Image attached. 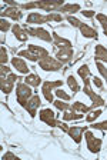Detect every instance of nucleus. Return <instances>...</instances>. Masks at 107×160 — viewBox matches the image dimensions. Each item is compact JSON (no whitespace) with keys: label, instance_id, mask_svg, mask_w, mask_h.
<instances>
[{"label":"nucleus","instance_id":"7c9ffc66","mask_svg":"<svg viewBox=\"0 0 107 160\" xmlns=\"http://www.w3.org/2000/svg\"><path fill=\"white\" fill-rule=\"evenodd\" d=\"M19 56H20V57H26V59L32 60V62H37V59L30 53V52H29V50H23V52H20V53H19Z\"/></svg>","mask_w":107,"mask_h":160},{"label":"nucleus","instance_id":"f3484780","mask_svg":"<svg viewBox=\"0 0 107 160\" xmlns=\"http://www.w3.org/2000/svg\"><path fill=\"white\" fill-rule=\"evenodd\" d=\"M2 16H6V17H10L13 20H20L22 19V12L17 7H9V9H4L2 12Z\"/></svg>","mask_w":107,"mask_h":160},{"label":"nucleus","instance_id":"2f4dec72","mask_svg":"<svg viewBox=\"0 0 107 160\" xmlns=\"http://www.w3.org/2000/svg\"><path fill=\"white\" fill-rule=\"evenodd\" d=\"M90 127L91 129H97V130H107V120H104L101 123H93Z\"/></svg>","mask_w":107,"mask_h":160},{"label":"nucleus","instance_id":"2eb2a0df","mask_svg":"<svg viewBox=\"0 0 107 160\" xmlns=\"http://www.w3.org/2000/svg\"><path fill=\"white\" fill-rule=\"evenodd\" d=\"M57 60H60L61 63H66L73 57V49L71 47H67V49H60L56 54Z\"/></svg>","mask_w":107,"mask_h":160},{"label":"nucleus","instance_id":"4c0bfd02","mask_svg":"<svg viewBox=\"0 0 107 160\" xmlns=\"http://www.w3.org/2000/svg\"><path fill=\"white\" fill-rule=\"evenodd\" d=\"M93 83H94V86L99 87V89H101V87H103V83H101V80L99 79V77H96V76L93 77Z\"/></svg>","mask_w":107,"mask_h":160},{"label":"nucleus","instance_id":"a878e982","mask_svg":"<svg viewBox=\"0 0 107 160\" xmlns=\"http://www.w3.org/2000/svg\"><path fill=\"white\" fill-rule=\"evenodd\" d=\"M79 76H80L83 80L90 76V69H89V66H87V64L80 66V69H79Z\"/></svg>","mask_w":107,"mask_h":160},{"label":"nucleus","instance_id":"6e6552de","mask_svg":"<svg viewBox=\"0 0 107 160\" xmlns=\"http://www.w3.org/2000/svg\"><path fill=\"white\" fill-rule=\"evenodd\" d=\"M26 29H27V33L32 34V36L39 37V39L44 40V42H49V43L53 42V36L47 30L41 29V27H26Z\"/></svg>","mask_w":107,"mask_h":160},{"label":"nucleus","instance_id":"a211bd4d","mask_svg":"<svg viewBox=\"0 0 107 160\" xmlns=\"http://www.w3.org/2000/svg\"><path fill=\"white\" fill-rule=\"evenodd\" d=\"M53 43H54V46L59 47V49H67V47H71L70 40L63 39V37H60L56 33H53Z\"/></svg>","mask_w":107,"mask_h":160},{"label":"nucleus","instance_id":"bb28decb","mask_svg":"<svg viewBox=\"0 0 107 160\" xmlns=\"http://www.w3.org/2000/svg\"><path fill=\"white\" fill-rule=\"evenodd\" d=\"M100 114H101V110H94V112H90V113L87 114L86 120L89 122V123H91V122H94V120L100 116Z\"/></svg>","mask_w":107,"mask_h":160},{"label":"nucleus","instance_id":"f257e3e1","mask_svg":"<svg viewBox=\"0 0 107 160\" xmlns=\"http://www.w3.org/2000/svg\"><path fill=\"white\" fill-rule=\"evenodd\" d=\"M63 6V2L61 0H43V2H32V3H24L22 4V9H34V7H39V9H44L46 12H51V10H57Z\"/></svg>","mask_w":107,"mask_h":160},{"label":"nucleus","instance_id":"a19ab883","mask_svg":"<svg viewBox=\"0 0 107 160\" xmlns=\"http://www.w3.org/2000/svg\"><path fill=\"white\" fill-rule=\"evenodd\" d=\"M103 29H104V34L107 36V26H106V27H103Z\"/></svg>","mask_w":107,"mask_h":160},{"label":"nucleus","instance_id":"c9c22d12","mask_svg":"<svg viewBox=\"0 0 107 160\" xmlns=\"http://www.w3.org/2000/svg\"><path fill=\"white\" fill-rule=\"evenodd\" d=\"M9 29H10V23H9L7 20H4V19L0 20V30L4 33V32H7Z\"/></svg>","mask_w":107,"mask_h":160},{"label":"nucleus","instance_id":"4be33fe9","mask_svg":"<svg viewBox=\"0 0 107 160\" xmlns=\"http://www.w3.org/2000/svg\"><path fill=\"white\" fill-rule=\"evenodd\" d=\"M24 82H26V84H29V86L37 87L41 83V79H40V76H37V74H27Z\"/></svg>","mask_w":107,"mask_h":160},{"label":"nucleus","instance_id":"58836bf2","mask_svg":"<svg viewBox=\"0 0 107 160\" xmlns=\"http://www.w3.org/2000/svg\"><path fill=\"white\" fill-rule=\"evenodd\" d=\"M0 72H2V76H4V74H10V69L6 66V64H2V67H0Z\"/></svg>","mask_w":107,"mask_h":160},{"label":"nucleus","instance_id":"f8f14e48","mask_svg":"<svg viewBox=\"0 0 107 160\" xmlns=\"http://www.w3.org/2000/svg\"><path fill=\"white\" fill-rule=\"evenodd\" d=\"M86 130H87V126H81V127L73 126V127H69V130H67V134H69V136H70L77 144H79L81 142V134H83Z\"/></svg>","mask_w":107,"mask_h":160},{"label":"nucleus","instance_id":"6ab92c4d","mask_svg":"<svg viewBox=\"0 0 107 160\" xmlns=\"http://www.w3.org/2000/svg\"><path fill=\"white\" fill-rule=\"evenodd\" d=\"M80 32H81V34H83L84 37H91V39H97V30L96 29H93V27H90V26H87V24H84V23H81L80 24Z\"/></svg>","mask_w":107,"mask_h":160},{"label":"nucleus","instance_id":"cd10ccee","mask_svg":"<svg viewBox=\"0 0 107 160\" xmlns=\"http://www.w3.org/2000/svg\"><path fill=\"white\" fill-rule=\"evenodd\" d=\"M56 96L59 97L60 100H66V102H69V100H70V96H69V94H67L63 89H57L56 90Z\"/></svg>","mask_w":107,"mask_h":160},{"label":"nucleus","instance_id":"4468645a","mask_svg":"<svg viewBox=\"0 0 107 160\" xmlns=\"http://www.w3.org/2000/svg\"><path fill=\"white\" fill-rule=\"evenodd\" d=\"M27 50H29L37 60H40V59H43V57L49 56V52H47L46 49H43V47H40V46H36V44H30Z\"/></svg>","mask_w":107,"mask_h":160},{"label":"nucleus","instance_id":"ddd939ff","mask_svg":"<svg viewBox=\"0 0 107 160\" xmlns=\"http://www.w3.org/2000/svg\"><path fill=\"white\" fill-rule=\"evenodd\" d=\"M12 64H13V67L17 72H20V73H23V74H27L29 70H30V67L26 64V62H24L23 59H20V57H13V59H12Z\"/></svg>","mask_w":107,"mask_h":160},{"label":"nucleus","instance_id":"9b49d317","mask_svg":"<svg viewBox=\"0 0 107 160\" xmlns=\"http://www.w3.org/2000/svg\"><path fill=\"white\" fill-rule=\"evenodd\" d=\"M40 104H41L40 97L37 96V94H34V96H32V99L26 103L24 109L29 112V114H30L32 117H34V116H36V112H37V107L40 106Z\"/></svg>","mask_w":107,"mask_h":160},{"label":"nucleus","instance_id":"b1692460","mask_svg":"<svg viewBox=\"0 0 107 160\" xmlns=\"http://www.w3.org/2000/svg\"><path fill=\"white\" fill-rule=\"evenodd\" d=\"M81 117H83V114L77 113V112H73V110H71V112L66 110L63 114V119L67 120V122H69V120H79V119H81Z\"/></svg>","mask_w":107,"mask_h":160},{"label":"nucleus","instance_id":"423d86ee","mask_svg":"<svg viewBox=\"0 0 107 160\" xmlns=\"http://www.w3.org/2000/svg\"><path fill=\"white\" fill-rule=\"evenodd\" d=\"M84 137H86L87 142V149L90 150L91 153H99L101 149V139L96 137L91 132H84Z\"/></svg>","mask_w":107,"mask_h":160},{"label":"nucleus","instance_id":"72a5a7b5","mask_svg":"<svg viewBox=\"0 0 107 160\" xmlns=\"http://www.w3.org/2000/svg\"><path fill=\"white\" fill-rule=\"evenodd\" d=\"M67 22H69L73 27H80V24H81L80 20L76 19V17H73V16H67Z\"/></svg>","mask_w":107,"mask_h":160},{"label":"nucleus","instance_id":"c85d7f7f","mask_svg":"<svg viewBox=\"0 0 107 160\" xmlns=\"http://www.w3.org/2000/svg\"><path fill=\"white\" fill-rule=\"evenodd\" d=\"M53 104H54V106H56L59 110H63V112H66V110L70 109V106H69L67 103H63L61 100H56V102H53Z\"/></svg>","mask_w":107,"mask_h":160},{"label":"nucleus","instance_id":"dca6fc26","mask_svg":"<svg viewBox=\"0 0 107 160\" xmlns=\"http://www.w3.org/2000/svg\"><path fill=\"white\" fill-rule=\"evenodd\" d=\"M12 30H13V34L17 40H20V42H26L27 40V36H29L27 29H23V27H20L19 24H14V26L12 27Z\"/></svg>","mask_w":107,"mask_h":160},{"label":"nucleus","instance_id":"ea45409f","mask_svg":"<svg viewBox=\"0 0 107 160\" xmlns=\"http://www.w3.org/2000/svg\"><path fill=\"white\" fill-rule=\"evenodd\" d=\"M81 14H83V16H86V17H93L96 13H94L93 10H83V12H81Z\"/></svg>","mask_w":107,"mask_h":160},{"label":"nucleus","instance_id":"f704fd0d","mask_svg":"<svg viewBox=\"0 0 107 160\" xmlns=\"http://www.w3.org/2000/svg\"><path fill=\"white\" fill-rule=\"evenodd\" d=\"M96 66H97V69H99V72H100V74L107 80V69L104 67V64H103V63H100V62H97Z\"/></svg>","mask_w":107,"mask_h":160},{"label":"nucleus","instance_id":"9d476101","mask_svg":"<svg viewBox=\"0 0 107 160\" xmlns=\"http://www.w3.org/2000/svg\"><path fill=\"white\" fill-rule=\"evenodd\" d=\"M40 120L41 122H44L47 126H50V127L57 126L56 114H54V112L53 110H50V109H43L41 110L40 112Z\"/></svg>","mask_w":107,"mask_h":160},{"label":"nucleus","instance_id":"39448f33","mask_svg":"<svg viewBox=\"0 0 107 160\" xmlns=\"http://www.w3.org/2000/svg\"><path fill=\"white\" fill-rule=\"evenodd\" d=\"M61 84H63V82L61 80H47V82H44L43 86H41V92H43L44 97H46V100L49 102V103H53V94H51V90L56 89V87H60Z\"/></svg>","mask_w":107,"mask_h":160},{"label":"nucleus","instance_id":"c756f323","mask_svg":"<svg viewBox=\"0 0 107 160\" xmlns=\"http://www.w3.org/2000/svg\"><path fill=\"white\" fill-rule=\"evenodd\" d=\"M7 60H9V57H7V52H6V49H4V46H2L0 47V63L6 64Z\"/></svg>","mask_w":107,"mask_h":160},{"label":"nucleus","instance_id":"1a4fd4ad","mask_svg":"<svg viewBox=\"0 0 107 160\" xmlns=\"http://www.w3.org/2000/svg\"><path fill=\"white\" fill-rule=\"evenodd\" d=\"M16 80H20V77H17L16 74H13V73H10L7 77H2L0 79V86H2V92H3L4 94H9L13 90V84H14V82Z\"/></svg>","mask_w":107,"mask_h":160},{"label":"nucleus","instance_id":"20e7f679","mask_svg":"<svg viewBox=\"0 0 107 160\" xmlns=\"http://www.w3.org/2000/svg\"><path fill=\"white\" fill-rule=\"evenodd\" d=\"M39 66L40 69H43L44 72H57V70H60L63 63H61L60 60L54 59V57H43V59L39 60Z\"/></svg>","mask_w":107,"mask_h":160},{"label":"nucleus","instance_id":"5701e85b","mask_svg":"<svg viewBox=\"0 0 107 160\" xmlns=\"http://www.w3.org/2000/svg\"><path fill=\"white\" fill-rule=\"evenodd\" d=\"M80 10V4H63V6L59 9V12H63V13H76Z\"/></svg>","mask_w":107,"mask_h":160},{"label":"nucleus","instance_id":"7ed1b4c3","mask_svg":"<svg viewBox=\"0 0 107 160\" xmlns=\"http://www.w3.org/2000/svg\"><path fill=\"white\" fill-rule=\"evenodd\" d=\"M33 96V92L32 89L29 87V84L23 83V82H19L16 87V99H17V103H20L22 106H26V103L29 100L32 99Z\"/></svg>","mask_w":107,"mask_h":160},{"label":"nucleus","instance_id":"aec40b11","mask_svg":"<svg viewBox=\"0 0 107 160\" xmlns=\"http://www.w3.org/2000/svg\"><path fill=\"white\" fill-rule=\"evenodd\" d=\"M94 54H96V60H103V62L107 63V49L103 44H97Z\"/></svg>","mask_w":107,"mask_h":160},{"label":"nucleus","instance_id":"393cba45","mask_svg":"<svg viewBox=\"0 0 107 160\" xmlns=\"http://www.w3.org/2000/svg\"><path fill=\"white\" fill-rule=\"evenodd\" d=\"M67 84H69V87H70V90L73 92V93H77V92L80 90V86H79V83H77V80L74 79V76L67 77Z\"/></svg>","mask_w":107,"mask_h":160},{"label":"nucleus","instance_id":"e433bc0d","mask_svg":"<svg viewBox=\"0 0 107 160\" xmlns=\"http://www.w3.org/2000/svg\"><path fill=\"white\" fill-rule=\"evenodd\" d=\"M3 160H9V159H13V160H17V156L16 154H13L12 152H7L6 154H3V157H2Z\"/></svg>","mask_w":107,"mask_h":160},{"label":"nucleus","instance_id":"412c9836","mask_svg":"<svg viewBox=\"0 0 107 160\" xmlns=\"http://www.w3.org/2000/svg\"><path fill=\"white\" fill-rule=\"evenodd\" d=\"M70 110L77 112V113H87V112H90L91 110V107L86 106V104L81 103V102H74V103L70 106Z\"/></svg>","mask_w":107,"mask_h":160},{"label":"nucleus","instance_id":"473e14b6","mask_svg":"<svg viewBox=\"0 0 107 160\" xmlns=\"http://www.w3.org/2000/svg\"><path fill=\"white\" fill-rule=\"evenodd\" d=\"M96 19H97V22H99V23H100L103 27L107 26V16H106V14L99 13V14H96Z\"/></svg>","mask_w":107,"mask_h":160},{"label":"nucleus","instance_id":"f03ea898","mask_svg":"<svg viewBox=\"0 0 107 160\" xmlns=\"http://www.w3.org/2000/svg\"><path fill=\"white\" fill-rule=\"evenodd\" d=\"M61 22L63 20V16L61 14H57V13H50V14H39V13H30L27 16V23L30 24H43L47 23V22Z\"/></svg>","mask_w":107,"mask_h":160},{"label":"nucleus","instance_id":"0eeeda50","mask_svg":"<svg viewBox=\"0 0 107 160\" xmlns=\"http://www.w3.org/2000/svg\"><path fill=\"white\" fill-rule=\"evenodd\" d=\"M83 82H84V93L90 97L91 102H93L91 109H96L97 106H103V104H104V99H103V97H100L99 94H96L93 90L90 89V80H89V77H87V79H84Z\"/></svg>","mask_w":107,"mask_h":160}]
</instances>
